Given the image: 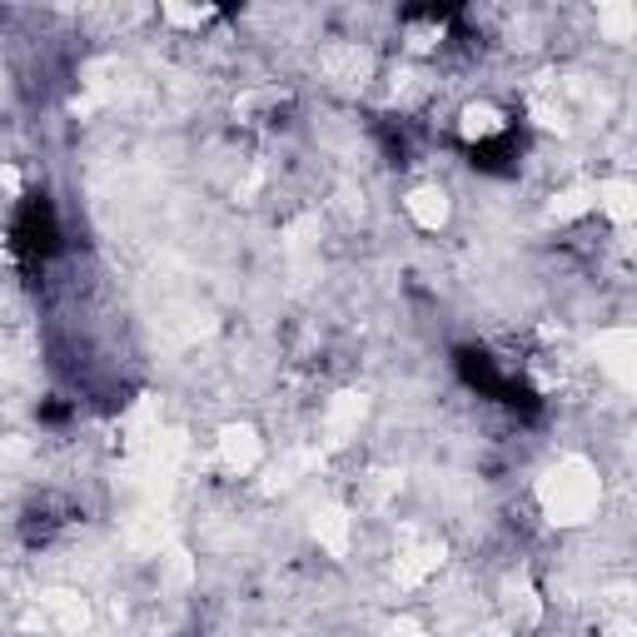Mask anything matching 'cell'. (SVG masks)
<instances>
[{
	"mask_svg": "<svg viewBox=\"0 0 637 637\" xmlns=\"http://www.w3.org/2000/svg\"><path fill=\"white\" fill-rule=\"evenodd\" d=\"M11 249L21 254L25 274H40L60 254V220L46 195H25L11 220Z\"/></svg>",
	"mask_w": 637,
	"mask_h": 637,
	"instance_id": "1",
	"label": "cell"
},
{
	"mask_svg": "<svg viewBox=\"0 0 637 637\" xmlns=\"http://www.w3.org/2000/svg\"><path fill=\"white\" fill-rule=\"evenodd\" d=\"M40 419H46V424H65V419H71V403H40Z\"/></svg>",
	"mask_w": 637,
	"mask_h": 637,
	"instance_id": "3",
	"label": "cell"
},
{
	"mask_svg": "<svg viewBox=\"0 0 637 637\" xmlns=\"http://www.w3.org/2000/svg\"><path fill=\"white\" fill-rule=\"evenodd\" d=\"M65 519H71V508L60 503V498H40V503L25 513V538H30V544H50Z\"/></svg>",
	"mask_w": 637,
	"mask_h": 637,
	"instance_id": "2",
	"label": "cell"
}]
</instances>
